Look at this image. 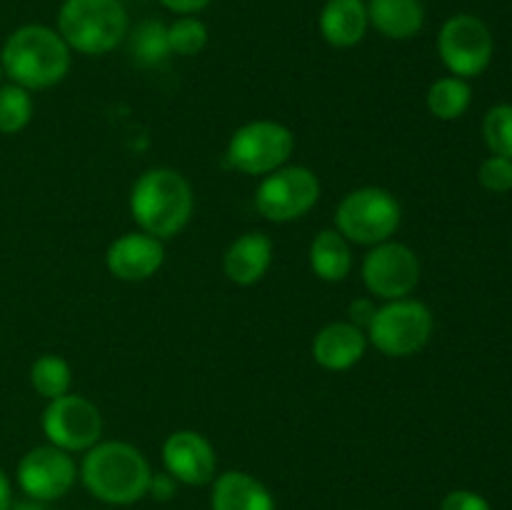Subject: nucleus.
<instances>
[{
  "label": "nucleus",
  "mask_w": 512,
  "mask_h": 510,
  "mask_svg": "<svg viewBox=\"0 0 512 510\" xmlns=\"http://www.w3.org/2000/svg\"><path fill=\"white\" fill-rule=\"evenodd\" d=\"M0 68L25 90L53 88L68 75L70 48L58 30L48 25H20L3 43Z\"/></svg>",
  "instance_id": "obj_1"
},
{
  "label": "nucleus",
  "mask_w": 512,
  "mask_h": 510,
  "mask_svg": "<svg viewBox=\"0 0 512 510\" xmlns=\"http://www.w3.org/2000/svg\"><path fill=\"white\" fill-rule=\"evenodd\" d=\"M193 188L173 168L145 170L130 190V213L140 230L158 240L175 238L193 215Z\"/></svg>",
  "instance_id": "obj_2"
},
{
  "label": "nucleus",
  "mask_w": 512,
  "mask_h": 510,
  "mask_svg": "<svg viewBox=\"0 0 512 510\" xmlns=\"http://www.w3.org/2000/svg\"><path fill=\"white\" fill-rule=\"evenodd\" d=\"M80 478L85 488L103 503L130 505L148 495L153 470L135 445L108 440L95 443L85 453Z\"/></svg>",
  "instance_id": "obj_3"
},
{
  "label": "nucleus",
  "mask_w": 512,
  "mask_h": 510,
  "mask_svg": "<svg viewBox=\"0 0 512 510\" xmlns=\"http://www.w3.org/2000/svg\"><path fill=\"white\" fill-rule=\"evenodd\" d=\"M58 33L70 50L105 55L128 38V10L120 0H65L58 10Z\"/></svg>",
  "instance_id": "obj_4"
},
{
  "label": "nucleus",
  "mask_w": 512,
  "mask_h": 510,
  "mask_svg": "<svg viewBox=\"0 0 512 510\" xmlns=\"http://www.w3.org/2000/svg\"><path fill=\"white\" fill-rule=\"evenodd\" d=\"M433 335V313L425 303L410 298L390 300L368 323V338L388 358H408L423 350Z\"/></svg>",
  "instance_id": "obj_5"
},
{
  "label": "nucleus",
  "mask_w": 512,
  "mask_h": 510,
  "mask_svg": "<svg viewBox=\"0 0 512 510\" xmlns=\"http://www.w3.org/2000/svg\"><path fill=\"white\" fill-rule=\"evenodd\" d=\"M335 228L350 243H385L400 228V203L383 188L353 190L335 210Z\"/></svg>",
  "instance_id": "obj_6"
},
{
  "label": "nucleus",
  "mask_w": 512,
  "mask_h": 510,
  "mask_svg": "<svg viewBox=\"0 0 512 510\" xmlns=\"http://www.w3.org/2000/svg\"><path fill=\"white\" fill-rule=\"evenodd\" d=\"M295 135L275 120H253L233 133L228 143V163L248 175H268L283 168L293 155Z\"/></svg>",
  "instance_id": "obj_7"
},
{
  "label": "nucleus",
  "mask_w": 512,
  "mask_h": 510,
  "mask_svg": "<svg viewBox=\"0 0 512 510\" xmlns=\"http://www.w3.org/2000/svg\"><path fill=\"white\" fill-rule=\"evenodd\" d=\"M320 198V180L305 165H290L268 173L258 185L255 208L273 223H288L308 215Z\"/></svg>",
  "instance_id": "obj_8"
},
{
  "label": "nucleus",
  "mask_w": 512,
  "mask_h": 510,
  "mask_svg": "<svg viewBox=\"0 0 512 510\" xmlns=\"http://www.w3.org/2000/svg\"><path fill=\"white\" fill-rule=\"evenodd\" d=\"M438 53L455 78H475L493 60V33L478 15H453L438 33Z\"/></svg>",
  "instance_id": "obj_9"
},
{
  "label": "nucleus",
  "mask_w": 512,
  "mask_h": 510,
  "mask_svg": "<svg viewBox=\"0 0 512 510\" xmlns=\"http://www.w3.org/2000/svg\"><path fill=\"white\" fill-rule=\"evenodd\" d=\"M43 433L55 448L65 453H78L98 443L103 433V418L88 398L65 393L48 400V408L43 410Z\"/></svg>",
  "instance_id": "obj_10"
},
{
  "label": "nucleus",
  "mask_w": 512,
  "mask_h": 510,
  "mask_svg": "<svg viewBox=\"0 0 512 510\" xmlns=\"http://www.w3.org/2000/svg\"><path fill=\"white\" fill-rule=\"evenodd\" d=\"M420 280V260L405 243L373 245L363 260V283L373 295L383 300L408 298Z\"/></svg>",
  "instance_id": "obj_11"
},
{
  "label": "nucleus",
  "mask_w": 512,
  "mask_h": 510,
  "mask_svg": "<svg viewBox=\"0 0 512 510\" xmlns=\"http://www.w3.org/2000/svg\"><path fill=\"white\" fill-rule=\"evenodd\" d=\"M18 485L30 500L50 503L75 485V460L55 445H38L28 450L18 463Z\"/></svg>",
  "instance_id": "obj_12"
},
{
  "label": "nucleus",
  "mask_w": 512,
  "mask_h": 510,
  "mask_svg": "<svg viewBox=\"0 0 512 510\" xmlns=\"http://www.w3.org/2000/svg\"><path fill=\"white\" fill-rule=\"evenodd\" d=\"M163 463L175 480L185 485H205L215 478L218 458L205 435L195 430H175L163 443Z\"/></svg>",
  "instance_id": "obj_13"
},
{
  "label": "nucleus",
  "mask_w": 512,
  "mask_h": 510,
  "mask_svg": "<svg viewBox=\"0 0 512 510\" xmlns=\"http://www.w3.org/2000/svg\"><path fill=\"white\" fill-rule=\"evenodd\" d=\"M165 260L163 240L153 238L148 233H125L118 240H113L105 253V265L110 275L128 283L153 278Z\"/></svg>",
  "instance_id": "obj_14"
},
{
  "label": "nucleus",
  "mask_w": 512,
  "mask_h": 510,
  "mask_svg": "<svg viewBox=\"0 0 512 510\" xmlns=\"http://www.w3.org/2000/svg\"><path fill=\"white\" fill-rule=\"evenodd\" d=\"M368 348V338L355 323H330L315 335L313 358L325 370H348Z\"/></svg>",
  "instance_id": "obj_15"
},
{
  "label": "nucleus",
  "mask_w": 512,
  "mask_h": 510,
  "mask_svg": "<svg viewBox=\"0 0 512 510\" xmlns=\"http://www.w3.org/2000/svg\"><path fill=\"white\" fill-rule=\"evenodd\" d=\"M320 33L333 48H353L370 28L368 5L363 0H328L320 10Z\"/></svg>",
  "instance_id": "obj_16"
},
{
  "label": "nucleus",
  "mask_w": 512,
  "mask_h": 510,
  "mask_svg": "<svg viewBox=\"0 0 512 510\" xmlns=\"http://www.w3.org/2000/svg\"><path fill=\"white\" fill-rule=\"evenodd\" d=\"M273 263V240L265 233H245L228 248L223 260L225 275L238 285H255Z\"/></svg>",
  "instance_id": "obj_17"
},
{
  "label": "nucleus",
  "mask_w": 512,
  "mask_h": 510,
  "mask_svg": "<svg viewBox=\"0 0 512 510\" xmlns=\"http://www.w3.org/2000/svg\"><path fill=\"white\" fill-rule=\"evenodd\" d=\"M368 20L383 38L410 40L423 30V0H370Z\"/></svg>",
  "instance_id": "obj_18"
},
{
  "label": "nucleus",
  "mask_w": 512,
  "mask_h": 510,
  "mask_svg": "<svg viewBox=\"0 0 512 510\" xmlns=\"http://www.w3.org/2000/svg\"><path fill=\"white\" fill-rule=\"evenodd\" d=\"M213 510H278L270 490L253 475L228 470L213 485Z\"/></svg>",
  "instance_id": "obj_19"
},
{
  "label": "nucleus",
  "mask_w": 512,
  "mask_h": 510,
  "mask_svg": "<svg viewBox=\"0 0 512 510\" xmlns=\"http://www.w3.org/2000/svg\"><path fill=\"white\" fill-rule=\"evenodd\" d=\"M310 268L320 280L340 283L353 268V250L338 230H323L310 245Z\"/></svg>",
  "instance_id": "obj_20"
},
{
  "label": "nucleus",
  "mask_w": 512,
  "mask_h": 510,
  "mask_svg": "<svg viewBox=\"0 0 512 510\" xmlns=\"http://www.w3.org/2000/svg\"><path fill=\"white\" fill-rule=\"evenodd\" d=\"M470 100H473V90L468 80L455 78V75L435 80L428 90V110L438 120H458L470 108Z\"/></svg>",
  "instance_id": "obj_21"
},
{
  "label": "nucleus",
  "mask_w": 512,
  "mask_h": 510,
  "mask_svg": "<svg viewBox=\"0 0 512 510\" xmlns=\"http://www.w3.org/2000/svg\"><path fill=\"white\" fill-rule=\"evenodd\" d=\"M130 55L143 65L163 63L170 55L168 43V25L160 20H143L135 25L133 33H128Z\"/></svg>",
  "instance_id": "obj_22"
},
{
  "label": "nucleus",
  "mask_w": 512,
  "mask_h": 510,
  "mask_svg": "<svg viewBox=\"0 0 512 510\" xmlns=\"http://www.w3.org/2000/svg\"><path fill=\"white\" fill-rule=\"evenodd\" d=\"M30 383H33L35 393L43 395L45 400H55L60 395L70 393L73 373H70V365L60 355L45 353L30 368Z\"/></svg>",
  "instance_id": "obj_23"
},
{
  "label": "nucleus",
  "mask_w": 512,
  "mask_h": 510,
  "mask_svg": "<svg viewBox=\"0 0 512 510\" xmlns=\"http://www.w3.org/2000/svg\"><path fill=\"white\" fill-rule=\"evenodd\" d=\"M33 118L30 90L20 85H0V133L15 135Z\"/></svg>",
  "instance_id": "obj_24"
},
{
  "label": "nucleus",
  "mask_w": 512,
  "mask_h": 510,
  "mask_svg": "<svg viewBox=\"0 0 512 510\" xmlns=\"http://www.w3.org/2000/svg\"><path fill=\"white\" fill-rule=\"evenodd\" d=\"M168 43L170 53L190 58V55H198L208 45V28L195 15H183V18L168 25Z\"/></svg>",
  "instance_id": "obj_25"
},
{
  "label": "nucleus",
  "mask_w": 512,
  "mask_h": 510,
  "mask_svg": "<svg viewBox=\"0 0 512 510\" xmlns=\"http://www.w3.org/2000/svg\"><path fill=\"white\" fill-rule=\"evenodd\" d=\"M483 135L493 155L512 160V105L500 103L488 110L483 120Z\"/></svg>",
  "instance_id": "obj_26"
},
{
  "label": "nucleus",
  "mask_w": 512,
  "mask_h": 510,
  "mask_svg": "<svg viewBox=\"0 0 512 510\" xmlns=\"http://www.w3.org/2000/svg\"><path fill=\"white\" fill-rule=\"evenodd\" d=\"M478 180L483 188L493 190V193H508L512 190V160L503 158V155H493L480 165Z\"/></svg>",
  "instance_id": "obj_27"
},
{
  "label": "nucleus",
  "mask_w": 512,
  "mask_h": 510,
  "mask_svg": "<svg viewBox=\"0 0 512 510\" xmlns=\"http://www.w3.org/2000/svg\"><path fill=\"white\" fill-rule=\"evenodd\" d=\"M440 510H493L488 500L480 493L473 490H453V493L445 495Z\"/></svg>",
  "instance_id": "obj_28"
},
{
  "label": "nucleus",
  "mask_w": 512,
  "mask_h": 510,
  "mask_svg": "<svg viewBox=\"0 0 512 510\" xmlns=\"http://www.w3.org/2000/svg\"><path fill=\"white\" fill-rule=\"evenodd\" d=\"M175 483H178V480L170 473H158L150 478L148 493L153 495L155 500H170L175 495Z\"/></svg>",
  "instance_id": "obj_29"
},
{
  "label": "nucleus",
  "mask_w": 512,
  "mask_h": 510,
  "mask_svg": "<svg viewBox=\"0 0 512 510\" xmlns=\"http://www.w3.org/2000/svg\"><path fill=\"white\" fill-rule=\"evenodd\" d=\"M160 3L178 15H195V13H200V10L208 8L213 0H160Z\"/></svg>",
  "instance_id": "obj_30"
},
{
  "label": "nucleus",
  "mask_w": 512,
  "mask_h": 510,
  "mask_svg": "<svg viewBox=\"0 0 512 510\" xmlns=\"http://www.w3.org/2000/svg\"><path fill=\"white\" fill-rule=\"evenodd\" d=\"M10 505H13V485L8 475L0 470V510H10Z\"/></svg>",
  "instance_id": "obj_31"
},
{
  "label": "nucleus",
  "mask_w": 512,
  "mask_h": 510,
  "mask_svg": "<svg viewBox=\"0 0 512 510\" xmlns=\"http://www.w3.org/2000/svg\"><path fill=\"white\" fill-rule=\"evenodd\" d=\"M10 510H50V508L40 503V500H23V503L10 505Z\"/></svg>",
  "instance_id": "obj_32"
},
{
  "label": "nucleus",
  "mask_w": 512,
  "mask_h": 510,
  "mask_svg": "<svg viewBox=\"0 0 512 510\" xmlns=\"http://www.w3.org/2000/svg\"><path fill=\"white\" fill-rule=\"evenodd\" d=\"M0 78H3V68H0Z\"/></svg>",
  "instance_id": "obj_33"
}]
</instances>
